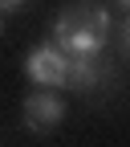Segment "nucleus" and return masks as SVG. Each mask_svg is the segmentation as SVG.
Instances as JSON below:
<instances>
[{"mask_svg": "<svg viewBox=\"0 0 130 147\" xmlns=\"http://www.w3.org/2000/svg\"><path fill=\"white\" fill-rule=\"evenodd\" d=\"M114 37V16L102 4H73L53 21L49 45H57L69 61H102V53Z\"/></svg>", "mask_w": 130, "mask_h": 147, "instance_id": "nucleus-1", "label": "nucleus"}, {"mask_svg": "<svg viewBox=\"0 0 130 147\" xmlns=\"http://www.w3.org/2000/svg\"><path fill=\"white\" fill-rule=\"evenodd\" d=\"M25 74L41 86V90H69V74H73V61L57 45H37L29 57H25Z\"/></svg>", "mask_w": 130, "mask_h": 147, "instance_id": "nucleus-2", "label": "nucleus"}, {"mask_svg": "<svg viewBox=\"0 0 130 147\" xmlns=\"http://www.w3.org/2000/svg\"><path fill=\"white\" fill-rule=\"evenodd\" d=\"M61 119H65V98L57 90H37V94H29L25 106H21L25 131H37V135H49Z\"/></svg>", "mask_w": 130, "mask_h": 147, "instance_id": "nucleus-3", "label": "nucleus"}, {"mask_svg": "<svg viewBox=\"0 0 130 147\" xmlns=\"http://www.w3.org/2000/svg\"><path fill=\"white\" fill-rule=\"evenodd\" d=\"M114 33H118V45H122V53L130 57V16H126V21H122V25H118Z\"/></svg>", "mask_w": 130, "mask_h": 147, "instance_id": "nucleus-4", "label": "nucleus"}, {"mask_svg": "<svg viewBox=\"0 0 130 147\" xmlns=\"http://www.w3.org/2000/svg\"><path fill=\"white\" fill-rule=\"evenodd\" d=\"M29 4V0H0V16H8V12H21Z\"/></svg>", "mask_w": 130, "mask_h": 147, "instance_id": "nucleus-5", "label": "nucleus"}, {"mask_svg": "<svg viewBox=\"0 0 130 147\" xmlns=\"http://www.w3.org/2000/svg\"><path fill=\"white\" fill-rule=\"evenodd\" d=\"M118 4H122V8H126V12H130V0H118Z\"/></svg>", "mask_w": 130, "mask_h": 147, "instance_id": "nucleus-6", "label": "nucleus"}, {"mask_svg": "<svg viewBox=\"0 0 130 147\" xmlns=\"http://www.w3.org/2000/svg\"><path fill=\"white\" fill-rule=\"evenodd\" d=\"M0 33H4V16H0Z\"/></svg>", "mask_w": 130, "mask_h": 147, "instance_id": "nucleus-7", "label": "nucleus"}]
</instances>
